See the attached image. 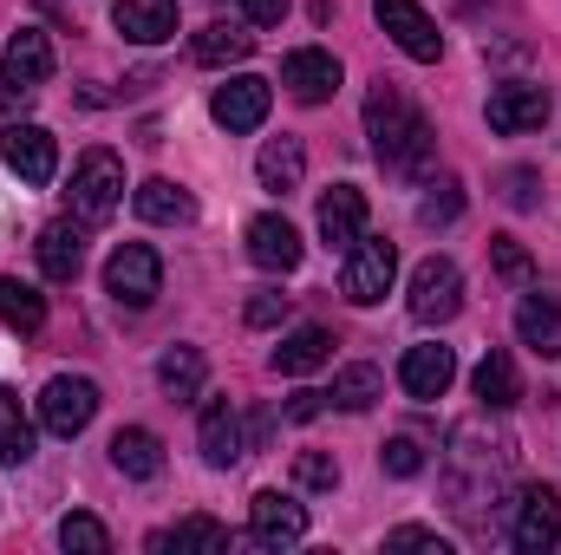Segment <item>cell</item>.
<instances>
[{"mask_svg":"<svg viewBox=\"0 0 561 555\" xmlns=\"http://www.w3.org/2000/svg\"><path fill=\"white\" fill-rule=\"evenodd\" d=\"M510 464H516V438H510V431H490V438H483V424H457V431H450L444 497H450V510H457L470 530H490V503H496Z\"/></svg>","mask_w":561,"mask_h":555,"instance_id":"1","label":"cell"},{"mask_svg":"<svg viewBox=\"0 0 561 555\" xmlns=\"http://www.w3.org/2000/svg\"><path fill=\"white\" fill-rule=\"evenodd\" d=\"M366 138H373V157H379L392 177H424V170H431V150H437L431 118H424L392 79H379V86L366 92Z\"/></svg>","mask_w":561,"mask_h":555,"instance_id":"2","label":"cell"},{"mask_svg":"<svg viewBox=\"0 0 561 555\" xmlns=\"http://www.w3.org/2000/svg\"><path fill=\"white\" fill-rule=\"evenodd\" d=\"M46 79H53V39L39 26H20L0 53V112H13V105L26 112Z\"/></svg>","mask_w":561,"mask_h":555,"instance_id":"3","label":"cell"},{"mask_svg":"<svg viewBox=\"0 0 561 555\" xmlns=\"http://www.w3.org/2000/svg\"><path fill=\"white\" fill-rule=\"evenodd\" d=\"M66 196H72V216H79L85 229L105 223V216L125 203V163H118L105 144H92V150L72 163V190H66Z\"/></svg>","mask_w":561,"mask_h":555,"instance_id":"4","label":"cell"},{"mask_svg":"<svg viewBox=\"0 0 561 555\" xmlns=\"http://www.w3.org/2000/svg\"><path fill=\"white\" fill-rule=\"evenodd\" d=\"M392 281H399V249H392L386 236H359V242L346 249L340 294H346L353 307H379V301L392 294Z\"/></svg>","mask_w":561,"mask_h":555,"instance_id":"5","label":"cell"},{"mask_svg":"<svg viewBox=\"0 0 561 555\" xmlns=\"http://www.w3.org/2000/svg\"><path fill=\"white\" fill-rule=\"evenodd\" d=\"M105 294H112L118 307L144 314V307L163 294V262H157V249H150V242H118L112 262H105Z\"/></svg>","mask_w":561,"mask_h":555,"instance_id":"6","label":"cell"},{"mask_svg":"<svg viewBox=\"0 0 561 555\" xmlns=\"http://www.w3.org/2000/svg\"><path fill=\"white\" fill-rule=\"evenodd\" d=\"M457 307H463V269L450 256H424L412 269V320L444 327V320H457Z\"/></svg>","mask_w":561,"mask_h":555,"instance_id":"7","label":"cell"},{"mask_svg":"<svg viewBox=\"0 0 561 555\" xmlns=\"http://www.w3.org/2000/svg\"><path fill=\"white\" fill-rule=\"evenodd\" d=\"M510 510H516V517H510V543L523 555H549L561 543V497L549 484H523Z\"/></svg>","mask_w":561,"mask_h":555,"instance_id":"8","label":"cell"},{"mask_svg":"<svg viewBox=\"0 0 561 555\" xmlns=\"http://www.w3.org/2000/svg\"><path fill=\"white\" fill-rule=\"evenodd\" d=\"M92 418H99V386H92V380H79V373L46 380V393H39V424H46L53 438H79Z\"/></svg>","mask_w":561,"mask_h":555,"instance_id":"9","label":"cell"},{"mask_svg":"<svg viewBox=\"0 0 561 555\" xmlns=\"http://www.w3.org/2000/svg\"><path fill=\"white\" fill-rule=\"evenodd\" d=\"M373 20L392 33V46L399 53H412L419 66H437L444 59V33H437V20L424 13L419 0H373Z\"/></svg>","mask_w":561,"mask_h":555,"instance_id":"10","label":"cell"},{"mask_svg":"<svg viewBox=\"0 0 561 555\" xmlns=\"http://www.w3.org/2000/svg\"><path fill=\"white\" fill-rule=\"evenodd\" d=\"M0 157H7V170H13L20 183H33V190H46V183L59 177V138H53L46 125H7V132H0Z\"/></svg>","mask_w":561,"mask_h":555,"instance_id":"11","label":"cell"},{"mask_svg":"<svg viewBox=\"0 0 561 555\" xmlns=\"http://www.w3.org/2000/svg\"><path fill=\"white\" fill-rule=\"evenodd\" d=\"M268 105H275V86H268V79H255V72H236L229 86H216L209 118H216L222 132H262Z\"/></svg>","mask_w":561,"mask_h":555,"instance_id":"12","label":"cell"},{"mask_svg":"<svg viewBox=\"0 0 561 555\" xmlns=\"http://www.w3.org/2000/svg\"><path fill=\"white\" fill-rule=\"evenodd\" d=\"M280 86H287L300 105H327V99L340 92V59H333L327 46H294V53L280 59Z\"/></svg>","mask_w":561,"mask_h":555,"instance_id":"13","label":"cell"},{"mask_svg":"<svg viewBox=\"0 0 561 555\" xmlns=\"http://www.w3.org/2000/svg\"><path fill=\"white\" fill-rule=\"evenodd\" d=\"M549 118V86H529V79H510L490 92V132L503 138H523V132H542Z\"/></svg>","mask_w":561,"mask_h":555,"instance_id":"14","label":"cell"},{"mask_svg":"<svg viewBox=\"0 0 561 555\" xmlns=\"http://www.w3.org/2000/svg\"><path fill=\"white\" fill-rule=\"evenodd\" d=\"M249 536L262 550H294L307 536V510L294 497H280V490H255L249 497Z\"/></svg>","mask_w":561,"mask_h":555,"instance_id":"15","label":"cell"},{"mask_svg":"<svg viewBox=\"0 0 561 555\" xmlns=\"http://www.w3.org/2000/svg\"><path fill=\"white\" fill-rule=\"evenodd\" d=\"M196 444H203V464H209V471H229V464L249 451L242 418H236L229 399H209V406H203V418H196Z\"/></svg>","mask_w":561,"mask_h":555,"instance_id":"16","label":"cell"},{"mask_svg":"<svg viewBox=\"0 0 561 555\" xmlns=\"http://www.w3.org/2000/svg\"><path fill=\"white\" fill-rule=\"evenodd\" d=\"M366 236V190L359 183H333L320 196V242L327 249H353Z\"/></svg>","mask_w":561,"mask_h":555,"instance_id":"17","label":"cell"},{"mask_svg":"<svg viewBox=\"0 0 561 555\" xmlns=\"http://www.w3.org/2000/svg\"><path fill=\"white\" fill-rule=\"evenodd\" d=\"M450 380H457V353L450 347H412L405 360H399V386L412 393V399H444L450 393Z\"/></svg>","mask_w":561,"mask_h":555,"instance_id":"18","label":"cell"},{"mask_svg":"<svg viewBox=\"0 0 561 555\" xmlns=\"http://www.w3.org/2000/svg\"><path fill=\"white\" fill-rule=\"evenodd\" d=\"M112 26L131 46H163V39H176V0H118Z\"/></svg>","mask_w":561,"mask_h":555,"instance_id":"19","label":"cell"},{"mask_svg":"<svg viewBox=\"0 0 561 555\" xmlns=\"http://www.w3.org/2000/svg\"><path fill=\"white\" fill-rule=\"evenodd\" d=\"M249 262L268 269V275H287V269L300 262V236H294L287 216H255V223H249Z\"/></svg>","mask_w":561,"mask_h":555,"instance_id":"20","label":"cell"},{"mask_svg":"<svg viewBox=\"0 0 561 555\" xmlns=\"http://www.w3.org/2000/svg\"><path fill=\"white\" fill-rule=\"evenodd\" d=\"M33 256H39V275L46 281H79V269H85V236H79V223H46L39 242H33Z\"/></svg>","mask_w":561,"mask_h":555,"instance_id":"21","label":"cell"},{"mask_svg":"<svg viewBox=\"0 0 561 555\" xmlns=\"http://www.w3.org/2000/svg\"><path fill=\"white\" fill-rule=\"evenodd\" d=\"M516 333H523L529 353L561 360V307L549 294H523V301H516Z\"/></svg>","mask_w":561,"mask_h":555,"instance_id":"22","label":"cell"},{"mask_svg":"<svg viewBox=\"0 0 561 555\" xmlns=\"http://www.w3.org/2000/svg\"><path fill=\"white\" fill-rule=\"evenodd\" d=\"M112 464H118L125 477H138V484H157V477H163V438L144 431V424L112 431Z\"/></svg>","mask_w":561,"mask_h":555,"instance_id":"23","label":"cell"},{"mask_svg":"<svg viewBox=\"0 0 561 555\" xmlns=\"http://www.w3.org/2000/svg\"><path fill=\"white\" fill-rule=\"evenodd\" d=\"M255 177H262V190H275V196L300 190V177H307V150H300V138H287V132H280V138L262 144Z\"/></svg>","mask_w":561,"mask_h":555,"instance_id":"24","label":"cell"},{"mask_svg":"<svg viewBox=\"0 0 561 555\" xmlns=\"http://www.w3.org/2000/svg\"><path fill=\"white\" fill-rule=\"evenodd\" d=\"M327 360H333V333H327V327H294V333L275 347V373H287V380L320 373Z\"/></svg>","mask_w":561,"mask_h":555,"instance_id":"25","label":"cell"},{"mask_svg":"<svg viewBox=\"0 0 561 555\" xmlns=\"http://www.w3.org/2000/svg\"><path fill=\"white\" fill-rule=\"evenodd\" d=\"M203 353L196 347H170L163 360H157V386H163V399L170 406H190V399H203Z\"/></svg>","mask_w":561,"mask_h":555,"instance_id":"26","label":"cell"},{"mask_svg":"<svg viewBox=\"0 0 561 555\" xmlns=\"http://www.w3.org/2000/svg\"><path fill=\"white\" fill-rule=\"evenodd\" d=\"M470 386H477V399H483V412H510V406L523 399V380H516V360H510V353H496V347L483 353V366H477V380H470Z\"/></svg>","mask_w":561,"mask_h":555,"instance_id":"27","label":"cell"},{"mask_svg":"<svg viewBox=\"0 0 561 555\" xmlns=\"http://www.w3.org/2000/svg\"><path fill=\"white\" fill-rule=\"evenodd\" d=\"M138 216L144 223H190L196 216V203H190V190L183 183H170V177H150V183H138Z\"/></svg>","mask_w":561,"mask_h":555,"instance_id":"28","label":"cell"},{"mask_svg":"<svg viewBox=\"0 0 561 555\" xmlns=\"http://www.w3.org/2000/svg\"><path fill=\"white\" fill-rule=\"evenodd\" d=\"M379 393H386V380H379V366H366V360H353V366H340V373H333V393H327V399H333L340 412H366V406H373Z\"/></svg>","mask_w":561,"mask_h":555,"instance_id":"29","label":"cell"},{"mask_svg":"<svg viewBox=\"0 0 561 555\" xmlns=\"http://www.w3.org/2000/svg\"><path fill=\"white\" fill-rule=\"evenodd\" d=\"M0 320H7L13 333H39V327H46V294L26 287V281L0 275Z\"/></svg>","mask_w":561,"mask_h":555,"instance_id":"30","label":"cell"},{"mask_svg":"<svg viewBox=\"0 0 561 555\" xmlns=\"http://www.w3.org/2000/svg\"><path fill=\"white\" fill-rule=\"evenodd\" d=\"M249 53H255V33H242V26H222V20H216V26L196 33V59H203V66H242Z\"/></svg>","mask_w":561,"mask_h":555,"instance_id":"31","label":"cell"},{"mask_svg":"<svg viewBox=\"0 0 561 555\" xmlns=\"http://www.w3.org/2000/svg\"><path fill=\"white\" fill-rule=\"evenodd\" d=\"M150 550H229V530L216 517H183L176 530H157Z\"/></svg>","mask_w":561,"mask_h":555,"instance_id":"32","label":"cell"},{"mask_svg":"<svg viewBox=\"0 0 561 555\" xmlns=\"http://www.w3.org/2000/svg\"><path fill=\"white\" fill-rule=\"evenodd\" d=\"M457 216H463V183L457 177H431L419 196V223L424 229H450Z\"/></svg>","mask_w":561,"mask_h":555,"instance_id":"33","label":"cell"},{"mask_svg":"<svg viewBox=\"0 0 561 555\" xmlns=\"http://www.w3.org/2000/svg\"><path fill=\"white\" fill-rule=\"evenodd\" d=\"M33 457V424L20 412V399L0 386V464H26Z\"/></svg>","mask_w":561,"mask_h":555,"instance_id":"34","label":"cell"},{"mask_svg":"<svg viewBox=\"0 0 561 555\" xmlns=\"http://www.w3.org/2000/svg\"><path fill=\"white\" fill-rule=\"evenodd\" d=\"M59 550L105 555V550H112V530H105L99 517H85V510H72V517H59Z\"/></svg>","mask_w":561,"mask_h":555,"instance_id":"35","label":"cell"},{"mask_svg":"<svg viewBox=\"0 0 561 555\" xmlns=\"http://www.w3.org/2000/svg\"><path fill=\"white\" fill-rule=\"evenodd\" d=\"M294 484H300V490H333V484H340V457L300 451V457H294Z\"/></svg>","mask_w":561,"mask_h":555,"instance_id":"36","label":"cell"},{"mask_svg":"<svg viewBox=\"0 0 561 555\" xmlns=\"http://www.w3.org/2000/svg\"><path fill=\"white\" fill-rule=\"evenodd\" d=\"M490 262H496L503 281H529V249L516 236H490Z\"/></svg>","mask_w":561,"mask_h":555,"instance_id":"37","label":"cell"},{"mask_svg":"<svg viewBox=\"0 0 561 555\" xmlns=\"http://www.w3.org/2000/svg\"><path fill=\"white\" fill-rule=\"evenodd\" d=\"M379 464H386L392 477H419V471H424V444H419V438H392V444L379 451Z\"/></svg>","mask_w":561,"mask_h":555,"instance_id":"38","label":"cell"},{"mask_svg":"<svg viewBox=\"0 0 561 555\" xmlns=\"http://www.w3.org/2000/svg\"><path fill=\"white\" fill-rule=\"evenodd\" d=\"M386 550H431V555H450V543H444L437 530H419V523H399V530L386 536Z\"/></svg>","mask_w":561,"mask_h":555,"instance_id":"39","label":"cell"},{"mask_svg":"<svg viewBox=\"0 0 561 555\" xmlns=\"http://www.w3.org/2000/svg\"><path fill=\"white\" fill-rule=\"evenodd\" d=\"M287 320V294H255L249 301V327H280Z\"/></svg>","mask_w":561,"mask_h":555,"instance_id":"40","label":"cell"},{"mask_svg":"<svg viewBox=\"0 0 561 555\" xmlns=\"http://www.w3.org/2000/svg\"><path fill=\"white\" fill-rule=\"evenodd\" d=\"M242 13H249V26H280V13H287V0H236Z\"/></svg>","mask_w":561,"mask_h":555,"instance_id":"41","label":"cell"},{"mask_svg":"<svg viewBox=\"0 0 561 555\" xmlns=\"http://www.w3.org/2000/svg\"><path fill=\"white\" fill-rule=\"evenodd\" d=\"M327 406H333L327 393H294V399H287V418H320Z\"/></svg>","mask_w":561,"mask_h":555,"instance_id":"42","label":"cell"},{"mask_svg":"<svg viewBox=\"0 0 561 555\" xmlns=\"http://www.w3.org/2000/svg\"><path fill=\"white\" fill-rule=\"evenodd\" d=\"M529 183H536L529 170H516V177H510V203H516V209H529V203H536V190H529Z\"/></svg>","mask_w":561,"mask_h":555,"instance_id":"43","label":"cell"},{"mask_svg":"<svg viewBox=\"0 0 561 555\" xmlns=\"http://www.w3.org/2000/svg\"><path fill=\"white\" fill-rule=\"evenodd\" d=\"M268 431H275V412H255V418H249V444H268Z\"/></svg>","mask_w":561,"mask_h":555,"instance_id":"44","label":"cell"},{"mask_svg":"<svg viewBox=\"0 0 561 555\" xmlns=\"http://www.w3.org/2000/svg\"><path fill=\"white\" fill-rule=\"evenodd\" d=\"M463 7H483V0H463Z\"/></svg>","mask_w":561,"mask_h":555,"instance_id":"45","label":"cell"}]
</instances>
